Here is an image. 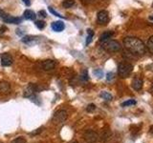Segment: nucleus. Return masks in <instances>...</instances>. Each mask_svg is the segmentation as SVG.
Listing matches in <instances>:
<instances>
[{
  "instance_id": "obj_1",
  "label": "nucleus",
  "mask_w": 153,
  "mask_h": 143,
  "mask_svg": "<svg viewBox=\"0 0 153 143\" xmlns=\"http://www.w3.org/2000/svg\"><path fill=\"white\" fill-rule=\"evenodd\" d=\"M123 46L133 55H143L146 54V46L138 37L127 36L123 39Z\"/></svg>"
},
{
  "instance_id": "obj_2",
  "label": "nucleus",
  "mask_w": 153,
  "mask_h": 143,
  "mask_svg": "<svg viewBox=\"0 0 153 143\" xmlns=\"http://www.w3.org/2000/svg\"><path fill=\"white\" fill-rule=\"evenodd\" d=\"M133 71V65L129 62H121L118 66V74L120 77L126 78L127 76L131 74Z\"/></svg>"
},
{
  "instance_id": "obj_3",
  "label": "nucleus",
  "mask_w": 153,
  "mask_h": 143,
  "mask_svg": "<svg viewBox=\"0 0 153 143\" xmlns=\"http://www.w3.org/2000/svg\"><path fill=\"white\" fill-rule=\"evenodd\" d=\"M102 48L108 52H116L122 50V46L117 40H107L102 43Z\"/></svg>"
},
{
  "instance_id": "obj_4",
  "label": "nucleus",
  "mask_w": 153,
  "mask_h": 143,
  "mask_svg": "<svg viewBox=\"0 0 153 143\" xmlns=\"http://www.w3.org/2000/svg\"><path fill=\"white\" fill-rule=\"evenodd\" d=\"M38 92V87L36 84H33L30 83L29 84L26 89L24 90V97H27V98H35L36 97V94Z\"/></svg>"
},
{
  "instance_id": "obj_5",
  "label": "nucleus",
  "mask_w": 153,
  "mask_h": 143,
  "mask_svg": "<svg viewBox=\"0 0 153 143\" xmlns=\"http://www.w3.org/2000/svg\"><path fill=\"white\" fill-rule=\"evenodd\" d=\"M84 140L87 143H96L99 140V135L93 130H88L84 133Z\"/></svg>"
},
{
  "instance_id": "obj_6",
  "label": "nucleus",
  "mask_w": 153,
  "mask_h": 143,
  "mask_svg": "<svg viewBox=\"0 0 153 143\" xmlns=\"http://www.w3.org/2000/svg\"><path fill=\"white\" fill-rule=\"evenodd\" d=\"M67 116H68V114H67V112L65 110H59V111L55 113L53 120L56 123H63L67 119Z\"/></svg>"
},
{
  "instance_id": "obj_7",
  "label": "nucleus",
  "mask_w": 153,
  "mask_h": 143,
  "mask_svg": "<svg viewBox=\"0 0 153 143\" xmlns=\"http://www.w3.org/2000/svg\"><path fill=\"white\" fill-rule=\"evenodd\" d=\"M0 60H1V65L3 67H8L11 66L13 62V56L8 54V52H4L1 55H0Z\"/></svg>"
},
{
  "instance_id": "obj_8",
  "label": "nucleus",
  "mask_w": 153,
  "mask_h": 143,
  "mask_svg": "<svg viewBox=\"0 0 153 143\" xmlns=\"http://www.w3.org/2000/svg\"><path fill=\"white\" fill-rule=\"evenodd\" d=\"M97 20L100 24H102V25H105V24H107L108 21H109V15H108V13L106 11H100L97 14Z\"/></svg>"
},
{
  "instance_id": "obj_9",
  "label": "nucleus",
  "mask_w": 153,
  "mask_h": 143,
  "mask_svg": "<svg viewBox=\"0 0 153 143\" xmlns=\"http://www.w3.org/2000/svg\"><path fill=\"white\" fill-rule=\"evenodd\" d=\"M56 63L55 60H52V59H47V60H44L41 63V67L42 69L44 71H52L55 69Z\"/></svg>"
},
{
  "instance_id": "obj_10",
  "label": "nucleus",
  "mask_w": 153,
  "mask_h": 143,
  "mask_svg": "<svg viewBox=\"0 0 153 143\" xmlns=\"http://www.w3.org/2000/svg\"><path fill=\"white\" fill-rule=\"evenodd\" d=\"M10 92H11V85H10L8 81H0V93L3 94H7Z\"/></svg>"
},
{
  "instance_id": "obj_11",
  "label": "nucleus",
  "mask_w": 153,
  "mask_h": 143,
  "mask_svg": "<svg viewBox=\"0 0 153 143\" xmlns=\"http://www.w3.org/2000/svg\"><path fill=\"white\" fill-rule=\"evenodd\" d=\"M51 27L53 29V31H55L56 32H62L65 29V25H64V23L62 22V21H55V22H53Z\"/></svg>"
},
{
  "instance_id": "obj_12",
  "label": "nucleus",
  "mask_w": 153,
  "mask_h": 143,
  "mask_svg": "<svg viewBox=\"0 0 153 143\" xmlns=\"http://www.w3.org/2000/svg\"><path fill=\"white\" fill-rule=\"evenodd\" d=\"M3 21L5 23H11V24H20L22 22V18L20 17H13V16H10L6 15L3 17Z\"/></svg>"
},
{
  "instance_id": "obj_13",
  "label": "nucleus",
  "mask_w": 153,
  "mask_h": 143,
  "mask_svg": "<svg viewBox=\"0 0 153 143\" xmlns=\"http://www.w3.org/2000/svg\"><path fill=\"white\" fill-rule=\"evenodd\" d=\"M143 79L139 78V77H135L132 81V88L136 91H140L143 87Z\"/></svg>"
},
{
  "instance_id": "obj_14",
  "label": "nucleus",
  "mask_w": 153,
  "mask_h": 143,
  "mask_svg": "<svg viewBox=\"0 0 153 143\" xmlns=\"http://www.w3.org/2000/svg\"><path fill=\"white\" fill-rule=\"evenodd\" d=\"M114 35V32H111V31H108V32H104L103 33H102V35L100 36V42L102 43V42H105L109 40L110 38Z\"/></svg>"
},
{
  "instance_id": "obj_15",
  "label": "nucleus",
  "mask_w": 153,
  "mask_h": 143,
  "mask_svg": "<svg viewBox=\"0 0 153 143\" xmlns=\"http://www.w3.org/2000/svg\"><path fill=\"white\" fill-rule=\"evenodd\" d=\"M23 16L25 19H27V20H36V14L33 11H31V10H26V11L23 13Z\"/></svg>"
},
{
  "instance_id": "obj_16",
  "label": "nucleus",
  "mask_w": 153,
  "mask_h": 143,
  "mask_svg": "<svg viewBox=\"0 0 153 143\" xmlns=\"http://www.w3.org/2000/svg\"><path fill=\"white\" fill-rule=\"evenodd\" d=\"M100 97H102L104 100H107V101H110V100L113 99V97L111 94H109L108 92H102L100 94Z\"/></svg>"
},
{
  "instance_id": "obj_17",
  "label": "nucleus",
  "mask_w": 153,
  "mask_h": 143,
  "mask_svg": "<svg viewBox=\"0 0 153 143\" xmlns=\"http://www.w3.org/2000/svg\"><path fill=\"white\" fill-rule=\"evenodd\" d=\"M74 5H75V0H63V2H62V6L66 9L73 7Z\"/></svg>"
},
{
  "instance_id": "obj_18",
  "label": "nucleus",
  "mask_w": 153,
  "mask_h": 143,
  "mask_svg": "<svg viewBox=\"0 0 153 143\" xmlns=\"http://www.w3.org/2000/svg\"><path fill=\"white\" fill-rule=\"evenodd\" d=\"M87 33H88V35H87V38H86V45H89L91 41H92L93 36H94V32L91 30V29H88Z\"/></svg>"
},
{
  "instance_id": "obj_19",
  "label": "nucleus",
  "mask_w": 153,
  "mask_h": 143,
  "mask_svg": "<svg viewBox=\"0 0 153 143\" xmlns=\"http://www.w3.org/2000/svg\"><path fill=\"white\" fill-rule=\"evenodd\" d=\"M137 102L135 99H128L126 101H124L122 103V107H129V106H132V105H135Z\"/></svg>"
},
{
  "instance_id": "obj_20",
  "label": "nucleus",
  "mask_w": 153,
  "mask_h": 143,
  "mask_svg": "<svg viewBox=\"0 0 153 143\" xmlns=\"http://www.w3.org/2000/svg\"><path fill=\"white\" fill-rule=\"evenodd\" d=\"M147 48H148V51L150 52V54L153 55V35H151L149 37V39L147 41Z\"/></svg>"
},
{
  "instance_id": "obj_21",
  "label": "nucleus",
  "mask_w": 153,
  "mask_h": 143,
  "mask_svg": "<svg viewBox=\"0 0 153 143\" xmlns=\"http://www.w3.org/2000/svg\"><path fill=\"white\" fill-rule=\"evenodd\" d=\"M80 79L82 81H87L89 79V75H88V72L87 70H84L80 74Z\"/></svg>"
},
{
  "instance_id": "obj_22",
  "label": "nucleus",
  "mask_w": 153,
  "mask_h": 143,
  "mask_svg": "<svg viewBox=\"0 0 153 143\" xmlns=\"http://www.w3.org/2000/svg\"><path fill=\"white\" fill-rule=\"evenodd\" d=\"M36 26L38 29H39V30H42V29L45 28L46 24H45V22L43 21V20H37V21H36Z\"/></svg>"
},
{
  "instance_id": "obj_23",
  "label": "nucleus",
  "mask_w": 153,
  "mask_h": 143,
  "mask_svg": "<svg viewBox=\"0 0 153 143\" xmlns=\"http://www.w3.org/2000/svg\"><path fill=\"white\" fill-rule=\"evenodd\" d=\"M12 143H27V140L25 137L23 136H18L16 139H13Z\"/></svg>"
},
{
  "instance_id": "obj_24",
  "label": "nucleus",
  "mask_w": 153,
  "mask_h": 143,
  "mask_svg": "<svg viewBox=\"0 0 153 143\" xmlns=\"http://www.w3.org/2000/svg\"><path fill=\"white\" fill-rule=\"evenodd\" d=\"M33 39H35V37H33V36H32V35H26V36H23L21 40H22L23 43H30Z\"/></svg>"
},
{
  "instance_id": "obj_25",
  "label": "nucleus",
  "mask_w": 153,
  "mask_h": 143,
  "mask_svg": "<svg viewBox=\"0 0 153 143\" xmlns=\"http://www.w3.org/2000/svg\"><path fill=\"white\" fill-rule=\"evenodd\" d=\"M95 110H96V105H95V104H93V103L89 104L88 106H87V108H86V111L89 112V113H92V112H94Z\"/></svg>"
},
{
  "instance_id": "obj_26",
  "label": "nucleus",
  "mask_w": 153,
  "mask_h": 143,
  "mask_svg": "<svg viewBox=\"0 0 153 143\" xmlns=\"http://www.w3.org/2000/svg\"><path fill=\"white\" fill-rule=\"evenodd\" d=\"M94 74L95 75H97L99 78H102V75H103V73H102V70H100V69H97V70H95L94 72Z\"/></svg>"
},
{
  "instance_id": "obj_27",
  "label": "nucleus",
  "mask_w": 153,
  "mask_h": 143,
  "mask_svg": "<svg viewBox=\"0 0 153 143\" xmlns=\"http://www.w3.org/2000/svg\"><path fill=\"white\" fill-rule=\"evenodd\" d=\"M49 11H50V13H53V14H54V15H56V16H57V17L64 18V16L60 15V14H59V13H56V11H54V10H53V8H52V7H49Z\"/></svg>"
},
{
  "instance_id": "obj_28",
  "label": "nucleus",
  "mask_w": 153,
  "mask_h": 143,
  "mask_svg": "<svg viewBox=\"0 0 153 143\" xmlns=\"http://www.w3.org/2000/svg\"><path fill=\"white\" fill-rule=\"evenodd\" d=\"M113 78H114V74L111 73V72H109V73H107V74H106V79H107L108 81H111Z\"/></svg>"
},
{
  "instance_id": "obj_29",
  "label": "nucleus",
  "mask_w": 153,
  "mask_h": 143,
  "mask_svg": "<svg viewBox=\"0 0 153 143\" xmlns=\"http://www.w3.org/2000/svg\"><path fill=\"white\" fill-rule=\"evenodd\" d=\"M38 14H39V16H42V17H46V12L45 11H40L39 13H38Z\"/></svg>"
},
{
  "instance_id": "obj_30",
  "label": "nucleus",
  "mask_w": 153,
  "mask_h": 143,
  "mask_svg": "<svg viewBox=\"0 0 153 143\" xmlns=\"http://www.w3.org/2000/svg\"><path fill=\"white\" fill-rule=\"evenodd\" d=\"M22 1H23V3L24 4H25L26 5V6H31V1H30V0H22Z\"/></svg>"
},
{
  "instance_id": "obj_31",
  "label": "nucleus",
  "mask_w": 153,
  "mask_h": 143,
  "mask_svg": "<svg viewBox=\"0 0 153 143\" xmlns=\"http://www.w3.org/2000/svg\"><path fill=\"white\" fill-rule=\"evenodd\" d=\"M7 15V14L6 13H4V11H3V10H1V9H0V17H5V16H6Z\"/></svg>"
},
{
  "instance_id": "obj_32",
  "label": "nucleus",
  "mask_w": 153,
  "mask_h": 143,
  "mask_svg": "<svg viewBox=\"0 0 153 143\" xmlns=\"http://www.w3.org/2000/svg\"><path fill=\"white\" fill-rule=\"evenodd\" d=\"M0 30H1V31H0L1 32H5L4 30H6V28H5V27H1V29H0Z\"/></svg>"
},
{
  "instance_id": "obj_33",
  "label": "nucleus",
  "mask_w": 153,
  "mask_h": 143,
  "mask_svg": "<svg viewBox=\"0 0 153 143\" xmlns=\"http://www.w3.org/2000/svg\"><path fill=\"white\" fill-rule=\"evenodd\" d=\"M149 20L153 22V15H151V16H149Z\"/></svg>"
},
{
  "instance_id": "obj_34",
  "label": "nucleus",
  "mask_w": 153,
  "mask_h": 143,
  "mask_svg": "<svg viewBox=\"0 0 153 143\" xmlns=\"http://www.w3.org/2000/svg\"><path fill=\"white\" fill-rule=\"evenodd\" d=\"M150 133H152V136H153V127H151V129H150Z\"/></svg>"
},
{
  "instance_id": "obj_35",
  "label": "nucleus",
  "mask_w": 153,
  "mask_h": 143,
  "mask_svg": "<svg viewBox=\"0 0 153 143\" xmlns=\"http://www.w3.org/2000/svg\"><path fill=\"white\" fill-rule=\"evenodd\" d=\"M151 93L153 94V82H152V85H151Z\"/></svg>"
},
{
  "instance_id": "obj_36",
  "label": "nucleus",
  "mask_w": 153,
  "mask_h": 143,
  "mask_svg": "<svg viewBox=\"0 0 153 143\" xmlns=\"http://www.w3.org/2000/svg\"><path fill=\"white\" fill-rule=\"evenodd\" d=\"M71 143H78V142H76V140H74V141H72V142H71Z\"/></svg>"
},
{
  "instance_id": "obj_37",
  "label": "nucleus",
  "mask_w": 153,
  "mask_h": 143,
  "mask_svg": "<svg viewBox=\"0 0 153 143\" xmlns=\"http://www.w3.org/2000/svg\"><path fill=\"white\" fill-rule=\"evenodd\" d=\"M86 1H89V0H86Z\"/></svg>"
},
{
  "instance_id": "obj_38",
  "label": "nucleus",
  "mask_w": 153,
  "mask_h": 143,
  "mask_svg": "<svg viewBox=\"0 0 153 143\" xmlns=\"http://www.w3.org/2000/svg\"><path fill=\"white\" fill-rule=\"evenodd\" d=\"M152 6H153V4H152Z\"/></svg>"
},
{
  "instance_id": "obj_39",
  "label": "nucleus",
  "mask_w": 153,
  "mask_h": 143,
  "mask_svg": "<svg viewBox=\"0 0 153 143\" xmlns=\"http://www.w3.org/2000/svg\"><path fill=\"white\" fill-rule=\"evenodd\" d=\"M0 143H2V142H0Z\"/></svg>"
}]
</instances>
